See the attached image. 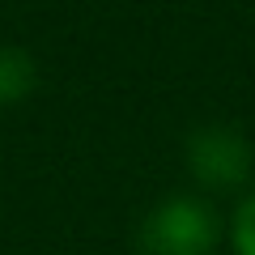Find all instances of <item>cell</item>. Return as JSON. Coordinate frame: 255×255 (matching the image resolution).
Wrapping results in <instances>:
<instances>
[{"label": "cell", "mask_w": 255, "mask_h": 255, "mask_svg": "<svg viewBox=\"0 0 255 255\" xmlns=\"http://www.w3.org/2000/svg\"><path fill=\"white\" fill-rule=\"evenodd\" d=\"M221 238L217 213L200 196H166L136 226L140 255H213Z\"/></svg>", "instance_id": "obj_1"}, {"label": "cell", "mask_w": 255, "mask_h": 255, "mask_svg": "<svg viewBox=\"0 0 255 255\" xmlns=\"http://www.w3.org/2000/svg\"><path fill=\"white\" fill-rule=\"evenodd\" d=\"M187 170L209 191H234L251 174V140L226 124L196 128L187 136Z\"/></svg>", "instance_id": "obj_2"}, {"label": "cell", "mask_w": 255, "mask_h": 255, "mask_svg": "<svg viewBox=\"0 0 255 255\" xmlns=\"http://www.w3.org/2000/svg\"><path fill=\"white\" fill-rule=\"evenodd\" d=\"M38 64L21 47H0V107H17L34 94Z\"/></svg>", "instance_id": "obj_3"}, {"label": "cell", "mask_w": 255, "mask_h": 255, "mask_svg": "<svg viewBox=\"0 0 255 255\" xmlns=\"http://www.w3.org/2000/svg\"><path fill=\"white\" fill-rule=\"evenodd\" d=\"M230 247L234 255H255V191L238 200L234 217H230Z\"/></svg>", "instance_id": "obj_4"}]
</instances>
